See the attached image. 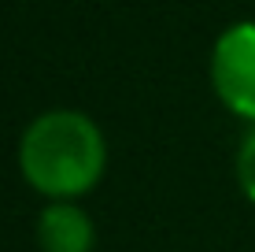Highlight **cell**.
I'll list each match as a JSON object with an SVG mask.
<instances>
[{"label":"cell","instance_id":"obj_1","mask_svg":"<svg viewBox=\"0 0 255 252\" xmlns=\"http://www.w3.org/2000/svg\"><path fill=\"white\" fill-rule=\"evenodd\" d=\"M19 171L48 201H78L108 171L104 130L82 111H45L19 137Z\"/></svg>","mask_w":255,"mask_h":252},{"label":"cell","instance_id":"obj_2","mask_svg":"<svg viewBox=\"0 0 255 252\" xmlns=\"http://www.w3.org/2000/svg\"><path fill=\"white\" fill-rule=\"evenodd\" d=\"M211 85L233 115L255 123V22H237L215 41Z\"/></svg>","mask_w":255,"mask_h":252},{"label":"cell","instance_id":"obj_3","mask_svg":"<svg viewBox=\"0 0 255 252\" xmlns=\"http://www.w3.org/2000/svg\"><path fill=\"white\" fill-rule=\"evenodd\" d=\"M37 241L45 252H93L96 227L78 201H48L37 219Z\"/></svg>","mask_w":255,"mask_h":252},{"label":"cell","instance_id":"obj_4","mask_svg":"<svg viewBox=\"0 0 255 252\" xmlns=\"http://www.w3.org/2000/svg\"><path fill=\"white\" fill-rule=\"evenodd\" d=\"M237 182H241L244 197L255 204V123H252L248 134H244L241 149H237Z\"/></svg>","mask_w":255,"mask_h":252}]
</instances>
